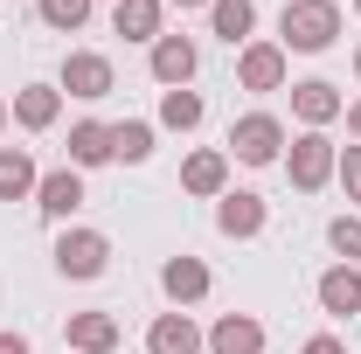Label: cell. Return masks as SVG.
Masks as SVG:
<instances>
[{"label": "cell", "mask_w": 361, "mask_h": 354, "mask_svg": "<svg viewBox=\"0 0 361 354\" xmlns=\"http://www.w3.org/2000/svg\"><path fill=\"white\" fill-rule=\"evenodd\" d=\"M341 35V0H285V14H278V49L292 56H319V49H334Z\"/></svg>", "instance_id": "obj_1"}, {"label": "cell", "mask_w": 361, "mask_h": 354, "mask_svg": "<svg viewBox=\"0 0 361 354\" xmlns=\"http://www.w3.org/2000/svg\"><path fill=\"white\" fill-rule=\"evenodd\" d=\"M229 160H243V167H271V160H285V126L271 118V111H243L236 126H229Z\"/></svg>", "instance_id": "obj_2"}, {"label": "cell", "mask_w": 361, "mask_h": 354, "mask_svg": "<svg viewBox=\"0 0 361 354\" xmlns=\"http://www.w3.org/2000/svg\"><path fill=\"white\" fill-rule=\"evenodd\" d=\"M334 160H341V146L326 133H299L292 146H285V181L299 188V195H319L326 181H334Z\"/></svg>", "instance_id": "obj_3"}, {"label": "cell", "mask_w": 361, "mask_h": 354, "mask_svg": "<svg viewBox=\"0 0 361 354\" xmlns=\"http://www.w3.org/2000/svg\"><path fill=\"white\" fill-rule=\"evenodd\" d=\"M104 264H111V236L104 229H84V222H70L63 236H56V271L63 278H104Z\"/></svg>", "instance_id": "obj_4"}, {"label": "cell", "mask_w": 361, "mask_h": 354, "mask_svg": "<svg viewBox=\"0 0 361 354\" xmlns=\"http://www.w3.org/2000/svg\"><path fill=\"white\" fill-rule=\"evenodd\" d=\"M56 90H70V97H84V104L111 97V90H118L111 56H97V49H70V56H63V70H56Z\"/></svg>", "instance_id": "obj_5"}, {"label": "cell", "mask_w": 361, "mask_h": 354, "mask_svg": "<svg viewBox=\"0 0 361 354\" xmlns=\"http://www.w3.org/2000/svg\"><path fill=\"white\" fill-rule=\"evenodd\" d=\"M264 222H271V202L264 195H250V188H229V195H216V229L223 236H264Z\"/></svg>", "instance_id": "obj_6"}, {"label": "cell", "mask_w": 361, "mask_h": 354, "mask_svg": "<svg viewBox=\"0 0 361 354\" xmlns=\"http://www.w3.org/2000/svg\"><path fill=\"white\" fill-rule=\"evenodd\" d=\"M285 49L278 42H243L236 49V90H285Z\"/></svg>", "instance_id": "obj_7"}, {"label": "cell", "mask_w": 361, "mask_h": 354, "mask_svg": "<svg viewBox=\"0 0 361 354\" xmlns=\"http://www.w3.org/2000/svg\"><path fill=\"white\" fill-rule=\"evenodd\" d=\"M341 111H348V97L326 84V77H306V84H292V118H299L306 133H326Z\"/></svg>", "instance_id": "obj_8"}, {"label": "cell", "mask_w": 361, "mask_h": 354, "mask_svg": "<svg viewBox=\"0 0 361 354\" xmlns=\"http://www.w3.org/2000/svg\"><path fill=\"white\" fill-rule=\"evenodd\" d=\"M35 209H42L56 229H70V216L84 209V174H77V167H56V174H42V181H35Z\"/></svg>", "instance_id": "obj_9"}, {"label": "cell", "mask_w": 361, "mask_h": 354, "mask_svg": "<svg viewBox=\"0 0 361 354\" xmlns=\"http://www.w3.org/2000/svg\"><path fill=\"white\" fill-rule=\"evenodd\" d=\"M111 35L153 49L160 35H167V0H111Z\"/></svg>", "instance_id": "obj_10"}, {"label": "cell", "mask_w": 361, "mask_h": 354, "mask_svg": "<svg viewBox=\"0 0 361 354\" xmlns=\"http://www.w3.org/2000/svg\"><path fill=\"white\" fill-rule=\"evenodd\" d=\"M195 63H202L195 35H160V42H153V84L160 90H188L195 84Z\"/></svg>", "instance_id": "obj_11"}, {"label": "cell", "mask_w": 361, "mask_h": 354, "mask_svg": "<svg viewBox=\"0 0 361 354\" xmlns=\"http://www.w3.org/2000/svg\"><path fill=\"white\" fill-rule=\"evenodd\" d=\"M63 341H70V354H111L126 341V326H118V312H70Z\"/></svg>", "instance_id": "obj_12"}, {"label": "cell", "mask_w": 361, "mask_h": 354, "mask_svg": "<svg viewBox=\"0 0 361 354\" xmlns=\"http://www.w3.org/2000/svg\"><path fill=\"white\" fill-rule=\"evenodd\" d=\"M209 348V334L188 319V312H153V326H146V354H202Z\"/></svg>", "instance_id": "obj_13"}, {"label": "cell", "mask_w": 361, "mask_h": 354, "mask_svg": "<svg viewBox=\"0 0 361 354\" xmlns=\"http://www.w3.org/2000/svg\"><path fill=\"white\" fill-rule=\"evenodd\" d=\"M313 292H319V312L326 319H355L361 312V264H326Z\"/></svg>", "instance_id": "obj_14"}, {"label": "cell", "mask_w": 361, "mask_h": 354, "mask_svg": "<svg viewBox=\"0 0 361 354\" xmlns=\"http://www.w3.org/2000/svg\"><path fill=\"white\" fill-rule=\"evenodd\" d=\"M180 188H188V195H202V202L229 195V153H223V146H202V153H188V160H180Z\"/></svg>", "instance_id": "obj_15"}, {"label": "cell", "mask_w": 361, "mask_h": 354, "mask_svg": "<svg viewBox=\"0 0 361 354\" xmlns=\"http://www.w3.org/2000/svg\"><path fill=\"white\" fill-rule=\"evenodd\" d=\"M209 354H264V319L257 312H223L209 326Z\"/></svg>", "instance_id": "obj_16"}, {"label": "cell", "mask_w": 361, "mask_h": 354, "mask_svg": "<svg viewBox=\"0 0 361 354\" xmlns=\"http://www.w3.org/2000/svg\"><path fill=\"white\" fill-rule=\"evenodd\" d=\"M56 118H63V90L56 84H21L14 90V126L21 133H49Z\"/></svg>", "instance_id": "obj_17"}, {"label": "cell", "mask_w": 361, "mask_h": 354, "mask_svg": "<svg viewBox=\"0 0 361 354\" xmlns=\"http://www.w3.org/2000/svg\"><path fill=\"white\" fill-rule=\"evenodd\" d=\"M209 285H216V278H209V264H202V257H167V264H160V292H167L174 306L209 299Z\"/></svg>", "instance_id": "obj_18"}, {"label": "cell", "mask_w": 361, "mask_h": 354, "mask_svg": "<svg viewBox=\"0 0 361 354\" xmlns=\"http://www.w3.org/2000/svg\"><path fill=\"white\" fill-rule=\"evenodd\" d=\"M111 160V126L104 118H77L70 126V167L84 174V167H104Z\"/></svg>", "instance_id": "obj_19"}, {"label": "cell", "mask_w": 361, "mask_h": 354, "mask_svg": "<svg viewBox=\"0 0 361 354\" xmlns=\"http://www.w3.org/2000/svg\"><path fill=\"white\" fill-rule=\"evenodd\" d=\"M35 160L28 146H0V202H35Z\"/></svg>", "instance_id": "obj_20"}, {"label": "cell", "mask_w": 361, "mask_h": 354, "mask_svg": "<svg viewBox=\"0 0 361 354\" xmlns=\"http://www.w3.org/2000/svg\"><path fill=\"white\" fill-rule=\"evenodd\" d=\"M250 28H257V7L250 0H209V35H223L229 49H243Z\"/></svg>", "instance_id": "obj_21"}, {"label": "cell", "mask_w": 361, "mask_h": 354, "mask_svg": "<svg viewBox=\"0 0 361 354\" xmlns=\"http://www.w3.org/2000/svg\"><path fill=\"white\" fill-rule=\"evenodd\" d=\"M202 118H209L202 90H160V126H167V133H195Z\"/></svg>", "instance_id": "obj_22"}, {"label": "cell", "mask_w": 361, "mask_h": 354, "mask_svg": "<svg viewBox=\"0 0 361 354\" xmlns=\"http://www.w3.org/2000/svg\"><path fill=\"white\" fill-rule=\"evenodd\" d=\"M111 160H126V167L153 160V126H146V118H118V126H111Z\"/></svg>", "instance_id": "obj_23"}, {"label": "cell", "mask_w": 361, "mask_h": 354, "mask_svg": "<svg viewBox=\"0 0 361 354\" xmlns=\"http://www.w3.org/2000/svg\"><path fill=\"white\" fill-rule=\"evenodd\" d=\"M35 14H42L56 35H77V28L90 21V0H35Z\"/></svg>", "instance_id": "obj_24"}, {"label": "cell", "mask_w": 361, "mask_h": 354, "mask_svg": "<svg viewBox=\"0 0 361 354\" xmlns=\"http://www.w3.org/2000/svg\"><path fill=\"white\" fill-rule=\"evenodd\" d=\"M326 243H334L341 264H361V216H334L326 222Z\"/></svg>", "instance_id": "obj_25"}, {"label": "cell", "mask_w": 361, "mask_h": 354, "mask_svg": "<svg viewBox=\"0 0 361 354\" xmlns=\"http://www.w3.org/2000/svg\"><path fill=\"white\" fill-rule=\"evenodd\" d=\"M334 181H341V195L361 202V146H341V160H334Z\"/></svg>", "instance_id": "obj_26"}, {"label": "cell", "mask_w": 361, "mask_h": 354, "mask_svg": "<svg viewBox=\"0 0 361 354\" xmlns=\"http://www.w3.org/2000/svg\"><path fill=\"white\" fill-rule=\"evenodd\" d=\"M299 354H348V341H341V334H313Z\"/></svg>", "instance_id": "obj_27"}, {"label": "cell", "mask_w": 361, "mask_h": 354, "mask_svg": "<svg viewBox=\"0 0 361 354\" xmlns=\"http://www.w3.org/2000/svg\"><path fill=\"white\" fill-rule=\"evenodd\" d=\"M0 354H28V334H14V326H0Z\"/></svg>", "instance_id": "obj_28"}, {"label": "cell", "mask_w": 361, "mask_h": 354, "mask_svg": "<svg viewBox=\"0 0 361 354\" xmlns=\"http://www.w3.org/2000/svg\"><path fill=\"white\" fill-rule=\"evenodd\" d=\"M348 133L361 139V97H355V104H348Z\"/></svg>", "instance_id": "obj_29"}, {"label": "cell", "mask_w": 361, "mask_h": 354, "mask_svg": "<svg viewBox=\"0 0 361 354\" xmlns=\"http://www.w3.org/2000/svg\"><path fill=\"white\" fill-rule=\"evenodd\" d=\"M7 118H14V104H7V97H0V133H7Z\"/></svg>", "instance_id": "obj_30"}, {"label": "cell", "mask_w": 361, "mask_h": 354, "mask_svg": "<svg viewBox=\"0 0 361 354\" xmlns=\"http://www.w3.org/2000/svg\"><path fill=\"white\" fill-rule=\"evenodd\" d=\"M167 7H209V0H167Z\"/></svg>", "instance_id": "obj_31"}, {"label": "cell", "mask_w": 361, "mask_h": 354, "mask_svg": "<svg viewBox=\"0 0 361 354\" xmlns=\"http://www.w3.org/2000/svg\"><path fill=\"white\" fill-rule=\"evenodd\" d=\"M355 77H361V49H355Z\"/></svg>", "instance_id": "obj_32"}, {"label": "cell", "mask_w": 361, "mask_h": 354, "mask_svg": "<svg viewBox=\"0 0 361 354\" xmlns=\"http://www.w3.org/2000/svg\"><path fill=\"white\" fill-rule=\"evenodd\" d=\"M355 14H361V0H355Z\"/></svg>", "instance_id": "obj_33"}]
</instances>
